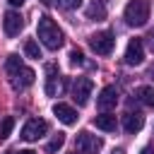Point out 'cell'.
I'll list each match as a JSON object with an SVG mask.
<instances>
[{"label":"cell","mask_w":154,"mask_h":154,"mask_svg":"<svg viewBox=\"0 0 154 154\" xmlns=\"http://www.w3.org/2000/svg\"><path fill=\"white\" fill-rule=\"evenodd\" d=\"M116 103H118V89L116 87H103L101 94L96 96V106L101 111H111V108H116Z\"/></svg>","instance_id":"8fae6325"},{"label":"cell","mask_w":154,"mask_h":154,"mask_svg":"<svg viewBox=\"0 0 154 154\" xmlns=\"http://www.w3.org/2000/svg\"><path fill=\"white\" fill-rule=\"evenodd\" d=\"M36 34H38V41L48 48V51H58L63 46V31L60 26L51 19V17H41L38 19V26H36Z\"/></svg>","instance_id":"7a4b0ae2"},{"label":"cell","mask_w":154,"mask_h":154,"mask_svg":"<svg viewBox=\"0 0 154 154\" xmlns=\"http://www.w3.org/2000/svg\"><path fill=\"white\" fill-rule=\"evenodd\" d=\"M91 89H94V82L89 77H77L75 84H72V99L77 101V106H84L91 96Z\"/></svg>","instance_id":"ba28073f"},{"label":"cell","mask_w":154,"mask_h":154,"mask_svg":"<svg viewBox=\"0 0 154 154\" xmlns=\"http://www.w3.org/2000/svg\"><path fill=\"white\" fill-rule=\"evenodd\" d=\"M19 154H36V152H34V149H22Z\"/></svg>","instance_id":"484cf974"},{"label":"cell","mask_w":154,"mask_h":154,"mask_svg":"<svg viewBox=\"0 0 154 154\" xmlns=\"http://www.w3.org/2000/svg\"><path fill=\"white\" fill-rule=\"evenodd\" d=\"M87 17H89V19H103V17H106V7H103V2H101V0L94 2V5L87 10Z\"/></svg>","instance_id":"2e32d148"},{"label":"cell","mask_w":154,"mask_h":154,"mask_svg":"<svg viewBox=\"0 0 154 154\" xmlns=\"http://www.w3.org/2000/svg\"><path fill=\"white\" fill-rule=\"evenodd\" d=\"M142 125H144V118H142V113H128L125 116V120H123V128H125V132H140L142 130Z\"/></svg>","instance_id":"5bb4252c"},{"label":"cell","mask_w":154,"mask_h":154,"mask_svg":"<svg viewBox=\"0 0 154 154\" xmlns=\"http://www.w3.org/2000/svg\"><path fill=\"white\" fill-rule=\"evenodd\" d=\"M24 53H26L29 58H34V60H38V58H41V48H38V43H36L34 38H29V41L24 43Z\"/></svg>","instance_id":"e0dca14e"},{"label":"cell","mask_w":154,"mask_h":154,"mask_svg":"<svg viewBox=\"0 0 154 154\" xmlns=\"http://www.w3.org/2000/svg\"><path fill=\"white\" fill-rule=\"evenodd\" d=\"M46 132H48V123L41 120V118H31V120H26L24 128H22V137H24L26 142H36V140H41Z\"/></svg>","instance_id":"8992f818"},{"label":"cell","mask_w":154,"mask_h":154,"mask_svg":"<svg viewBox=\"0 0 154 154\" xmlns=\"http://www.w3.org/2000/svg\"><path fill=\"white\" fill-rule=\"evenodd\" d=\"M5 70H7L14 89H26V87L34 84V77H36V75H34L31 67H26V65L19 60V55H10L7 63H5Z\"/></svg>","instance_id":"6da1fadb"},{"label":"cell","mask_w":154,"mask_h":154,"mask_svg":"<svg viewBox=\"0 0 154 154\" xmlns=\"http://www.w3.org/2000/svg\"><path fill=\"white\" fill-rule=\"evenodd\" d=\"M63 144H65V135H63V132H58V135H55V137H53V140L48 142V147H46V149H48V152L53 154V152H58V149H60Z\"/></svg>","instance_id":"d6986e66"},{"label":"cell","mask_w":154,"mask_h":154,"mask_svg":"<svg viewBox=\"0 0 154 154\" xmlns=\"http://www.w3.org/2000/svg\"><path fill=\"white\" fill-rule=\"evenodd\" d=\"M144 60V43H142V38H130V43H128V48H125V63L128 65H140Z\"/></svg>","instance_id":"30bf717a"},{"label":"cell","mask_w":154,"mask_h":154,"mask_svg":"<svg viewBox=\"0 0 154 154\" xmlns=\"http://www.w3.org/2000/svg\"><path fill=\"white\" fill-rule=\"evenodd\" d=\"M94 125H96L99 130H103V132H113V130L118 128V120H116V116H111L108 111H103L101 116L94 118Z\"/></svg>","instance_id":"4fadbf2b"},{"label":"cell","mask_w":154,"mask_h":154,"mask_svg":"<svg viewBox=\"0 0 154 154\" xmlns=\"http://www.w3.org/2000/svg\"><path fill=\"white\" fill-rule=\"evenodd\" d=\"M147 43H149V48H152V53H154V29L147 34Z\"/></svg>","instance_id":"7402d4cb"},{"label":"cell","mask_w":154,"mask_h":154,"mask_svg":"<svg viewBox=\"0 0 154 154\" xmlns=\"http://www.w3.org/2000/svg\"><path fill=\"white\" fill-rule=\"evenodd\" d=\"M135 94H137V99H140L144 106H152V108H154V87H140Z\"/></svg>","instance_id":"9a60e30c"},{"label":"cell","mask_w":154,"mask_h":154,"mask_svg":"<svg viewBox=\"0 0 154 154\" xmlns=\"http://www.w3.org/2000/svg\"><path fill=\"white\" fill-rule=\"evenodd\" d=\"M89 46H91L94 53L108 55V53L113 51V46H116V38H113L111 31H96V34H91V38H89Z\"/></svg>","instance_id":"5b68a950"},{"label":"cell","mask_w":154,"mask_h":154,"mask_svg":"<svg viewBox=\"0 0 154 154\" xmlns=\"http://www.w3.org/2000/svg\"><path fill=\"white\" fill-rule=\"evenodd\" d=\"M43 5H48V7H53V5H58V0H41Z\"/></svg>","instance_id":"603a6c76"},{"label":"cell","mask_w":154,"mask_h":154,"mask_svg":"<svg viewBox=\"0 0 154 154\" xmlns=\"http://www.w3.org/2000/svg\"><path fill=\"white\" fill-rule=\"evenodd\" d=\"M12 128H14V118H12V116H7V118L0 123V137H2V140H5V137H10Z\"/></svg>","instance_id":"ac0fdd59"},{"label":"cell","mask_w":154,"mask_h":154,"mask_svg":"<svg viewBox=\"0 0 154 154\" xmlns=\"http://www.w3.org/2000/svg\"><path fill=\"white\" fill-rule=\"evenodd\" d=\"M70 63H72V65H84V55H82V51L75 48V51L70 53Z\"/></svg>","instance_id":"ffe728a7"},{"label":"cell","mask_w":154,"mask_h":154,"mask_svg":"<svg viewBox=\"0 0 154 154\" xmlns=\"http://www.w3.org/2000/svg\"><path fill=\"white\" fill-rule=\"evenodd\" d=\"M63 5H65L67 10H77V7L82 5V0H63Z\"/></svg>","instance_id":"44dd1931"},{"label":"cell","mask_w":154,"mask_h":154,"mask_svg":"<svg viewBox=\"0 0 154 154\" xmlns=\"http://www.w3.org/2000/svg\"><path fill=\"white\" fill-rule=\"evenodd\" d=\"M22 2H24V0H10V5H12V7H19Z\"/></svg>","instance_id":"cb8c5ba5"},{"label":"cell","mask_w":154,"mask_h":154,"mask_svg":"<svg viewBox=\"0 0 154 154\" xmlns=\"http://www.w3.org/2000/svg\"><path fill=\"white\" fill-rule=\"evenodd\" d=\"M111 154H125V152H123V149H113Z\"/></svg>","instance_id":"83f0119b"},{"label":"cell","mask_w":154,"mask_h":154,"mask_svg":"<svg viewBox=\"0 0 154 154\" xmlns=\"http://www.w3.org/2000/svg\"><path fill=\"white\" fill-rule=\"evenodd\" d=\"M53 113H55V118L60 120V123H65V125H75L77 123V111L70 106V103H55L53 106Z\"/></svg>","instance_id":"7c38bea8"},{"label":"cell","mask_w":154,"mask_h":154,"mask_svg":"<svg viewBox=\"0 0 154 154\" xmlns=\"http://www.w3.org/2000/svg\"><path fill=\"white\" fill-rule=\"evenodd\" d=\"M2 29H5L7 36H17V34L24 29V17H22L19 12H14V10L5 12V17H2Z\"/></svg>","instance_id":"9c48e42d"},{"label":"cell","mask_w":154,"mask_h":154,"mask_svg":"<svg viewBox=\"0 0 154 154\" xmlns=\"http://www.w3.org/2000/svg\"><path fill=\"white\" fill-rule=\"evenodd\" d=\"M101 147H103V140L87 132V130H82L77 135V140H75V149L79 154H96V152H101Z\"/></svg>","instance_id":"277c9868"},{"label":"cell","mask_w":154,"mask_h":154,"mask_svg":"<svg viewBox=\"0 0 154 154\" xmlns=\"http://www.w3.org/2000/svg\"><path fill=\"white\" fill-rule=\"evenodd\" d=\"M149 77H152V79H154V65H152V67H149Z\"/></svg>","instance_id":"4316f807"},{"label":"cell","mask_w":154,"mask_h":154,"mask_svg":"<svg viewBox=\"0 0 154 154\" xmlns=\"http://www.w3.org/2000/svg\"><path fill=\"white\" fill-rule=\"evenodd\" d=\"M46 94L48 96H60L63 94V89H65V79L60 77V72H58V67L55 65H46Z\"/></svg>","instance_id":"52a82bcc"},{"label":"cell","mask_w":154,"mask_h":154,"mask_svg":"<svg viewBox=\"0 0 154 154\" xmlns=\"http://www.w3.org/2000/svg\"><path fill=\"white\" fill-rule=\"evenodd\" d=\"M123 17H125V22L130 26H144L147 19H149V5H147V0H130L125 5Z\"/></svg>","instance_id":"3957f363"},{"label":"cell","mask_w":154,"mask_h":154,"mask_svg":"<svg viewBox=\"0 0 154 154\" xmlns=\"http://www.w3.org/2000/svg\"><path fill=\"white\" fill-rule=\"evenodd\" d=\"M142 154H154V149H152V147H144V149H142Z\"/></svg>","instance_id":"d4e9b609"}]
</instances>
